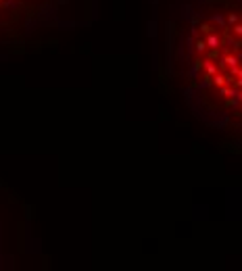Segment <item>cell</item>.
<instances>
[{
	"label": "cell",
	"instance_id": "6da1fadb",
	"mask_svg": "<svg viewBox=\"0 0 242 271\" xmlns=\"http://www.w3.org/2000/svg\"><path fill=\"white\" fill-rule=\"evenodd\" d=\"M221 42H223V40H221L219 35H215V34H209V35H207V46H209V48H213V50L221 46Z\"/></svg>",
	"mask_w": 242,
	"mask_h": 271
},
{
	"label": "cell",
	"instance_id": "7a4b0ae2",
	"mask_svg": "<svg viewBox=\"0 0 242 271\" xmlns=\"http://www.w3.org/2000/svg\"><path fill=\"white\" fill-rule=\"evenodd\" d=\"M221 65H228L230 69H234V67H238V54H230V57L221 58Z\"/></svg>",
	"mask_w": 242,
	"mask_h": 271
},
{
	"label": "cell",
	"instance_id": "3957f363",
	"mask_svg": "<svg viewBox=\"0 0 242 271\" xmlns=\"http://www.w3.org/2000/svg\"><path fill=\"white\" fill-rule=\"evenodd\" d=\"M228 81H230V77H225V75H219V73L213 75V84H215V86H219V88H223Z\"/></svg>",
	"mask_w": 242,
	"mask_h": 271
},
{
	"label": "cell",
	"instance_id": "277c9868",
	"mask_svg": "<svg viewBox=\"0 0 242 271\" xmlns=\"http://www.w3.org/2000/svg\"><path fill=\"white\" fill-rule=\"evenodd\" d=\"M205 69H207L209 75H217V65L211 63V61H205Z\"/></svg>",
	"mask_w": 242,
	"mask_h": 271
},
{
	"label": "cell",
	"instance_id": "5b68a950",
	"mask_svg": "<svg viewBox=\"0 0 242 271\" xmlns=\"http://www.w3.org/2000/svg\"><path fill=\"white\" fill-rule=\"evenodd\" d=\"M207 40H198V42H196V50H198V52H205V50H207Z\"/></svg>",
	"mask_w": 242,
	"mask_h": 271
},
{
	"label": "cell",
	"instance_id": "8992f818",
	"mask_svg": "<svg viewBox=\"0 0 242 271\" xmlns=\"http://www.w3.org/2000/svg\"><path fill=\"white\" fill-rule=\"evenodd\" d=\"M232 31H234L236 38H242V23H236L234 27H232Z\"/></svg>",
	"mask_w": 242,
	"mask_h": 271
},
{
	"label": "cell",
	"instance_id": "52a82bcc",
	"mask_svg": "<svg viewBox=\"0 0 242 271\" xmlns=\"http://www.w3.org/2000/svg\"><path fill=\"white\" fill-rule=\"evenodd\" d=\"M213 21H215V23H219L221 27L225 25V21H223V17H221V15H215V17H213Z\"/></svg>",
	"mask_w": 242,
	"mask_h": 271
},
{
	"label": "cell",
	"instance_id": "ba28073f",
	"mask_svg": "<svg viewBox=\"0 0 242 271\" xmlns=\"http://www.w3.org/2000/svg\"><path fill=\"white\" fill-rule=\"evenodd\" d=\"M230 23H232V25L238 23V15H236V13H230Z\"/></svg>",
	"mask_w": 242,
	"mask_h": 271
},
{
	"label": "cell",
	"instance_id": "9c48e42d",
	"mask_svg": "<svg viewBox=\"0 0 242 271\" xmlns=\"http://www.w3.org/2000/svg\"><path fill=\"white\" fill-rule=\"evenodd\" d=\"M201 29L205 31V34H211V31H213V27H211V25H205V23L201 25Z\"/></svg>",
	"mask_w": 242,
	"mask_h": 271
},
{
	"label": "cell",
	"instance_id": "30bf717a",
	"mask_svg": "<svg viewBox=\"0 0 242 271\" xmlns=\"http://www.w3.org/2000/svg\"><path fill=\"white\" fill-rule=\"evenodd\" d=\"M238 98H242V92H240V94H238Z\"/></svg>",
	"mask_w": 242,
	"mask_h": 271
}]
</instances>
